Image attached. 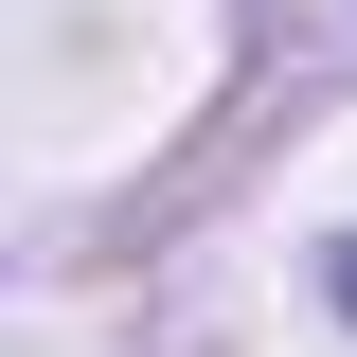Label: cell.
Returning <instances> with one entry per match:
<instances>
[{
    "label": "cell",
    "instance_id": "1",
    "mask_svg": "<svg viewBox=\"0 0 357 357\" xmlns=\"http://www.w3.org/2000/svg\"><path fill=\"white\" fill-rule=\"evenodd\" d=\"M340 304H357V250H340Z\"/></svg>",
    "mask_w": 357,
    "mask_h": 357
}]
</instances>
